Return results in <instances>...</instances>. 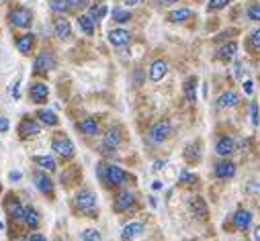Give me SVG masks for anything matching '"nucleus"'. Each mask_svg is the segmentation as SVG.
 Returning <instances> with one entry per match:
<instances>
[{"instance_id": "1", "label": "nucleus", "mask_w": 260, "mask_h": 241, "mask_svg": "<svg viewBox=\"0 0 260 241\" xmlns=\"http://www.w3.org/2000/svg\"><path fill=\"white\" fill-rule=\"evenodd\" d=\"M9 21L13 27H19V29H29L31 23H33V15L29 9L25 7H19V9H13L9 13Z\"/></svg>"}, {"instance_id": "2", "label": "nucleus", "mask_w": 260, "mask_h": 241, "mask_svg": "<svg viewBox=\"0 0 260 241\" xmlns=\"http://www.w3.org/2000/svg\"><path fill=\"white\" fill-rule=\"evenodd\" d=\"M74 205L80 213H92L96 209V196L90 190H80L74 198Z\"/></svg>"}, {"instance_id": "3", "label": "nucleus", "mask_w": 260, "mask_h": 241, "mask_svg": "<svg viewBox=\"0 0 260 241\" xmlns=\"http://www.w3.org/2000/svg\"><path fill=\"white\" fill-rule=\"evenodd\" d=\"M170 133H172V125L168 123V120H160V123H156V125L150 129L148 139H150L152 143H162V141H166V139L170 137Z\"/></svg>"}, {"instance_id": "4", "label": "nucleus", "mask_w": 260, "mask_h": 241, "mask_svg": "<svg viewBox=\"0 0 260 241\" xmlns=\"http://www.w3.org/2000/svg\"><path fill=\"white\" fill-rule=\"evenodd\" d=\"M53 68H55V57H53L49 51L39 53L37 59H35V64H33V70L39 72V74H47V72H51Z\"/></svg>"}, {"instance_id": "5", "label": "nucleus", "mask_w": 260, "mask_h": 241, "mask_svg": "<svg viewBox=\"0 0 260 241\" xmlns=\"http://www.w3.org/2000/svg\"><path fill=\"white\" fill-rule=\"evenodd\" d=\"M51 147H53V151H57L61 157H66V159H70V157L74 155V143H72L68 137H57V139H53V141H51Z\"/></svg>"}, {"instance_id": "6", "label": "nucleus", "mask_w": 260, "mask_h": 241, "mask_svg": "<svg viewBox=\"0 0 260 241\" xmlns=\"http://www.w3.org/2000/svg\"><path fill=\"white\" fill-rule=\"evenodd\" d=\"M127 180V174L119 166H107V184L109 186H123Z\"/></svg>"}, {"instance_id": "7", "label": "nucleus", "mask_w": 260, "mask_h": 241, "mask_svg": "<svg viewBox=\"0 0 260 241\" xmlns=\"http://www.w3.org/2000/svg\"><path fill=\"white\" fill-rule=\"evenodd\" d=\"M39 131H41V127H39L37 120H33V118H23L21 123H19V135H21L23 139L37 137Z\"/></svg>"}, {"instance_id": "8", "label": "nucleus", "mask_w": 260, "mask_h": 241, "mask_svg": "<svg viewBox=\"0 0 260 241\" xmlns=\"http://www.w3.org/2000/svg\"><path fill=\"white\" fill-rule=\"evenodd\" d=\"M144 231H146V227H144V223H129V225H125L123 227V231H121V241H136L138 237H142L144 235Z\"/></svg>"}, {"instance_id": "9", "label": "nucleus", "mask_w": 260, "mask_h": 241, "mask_svg": "<svg viewBox=\"0 0 260 241\" xmlns=\"http://www.w3.org/2000/svg\"><path fill=\"white\" fill-rule=\"evenodd\" d=\"M136 205V194L134 192H119L117 196H115V205H113V209L117 211V213H125V211H129Z\"/></svg>"}, {"instance_id": "10", "label": "nucleus", "mask_w": 260, "mask_h": 241, "mask_svg": "<svg viewBox=\"0 0 260 241\" xmlns=\"http://www.w3.org/2000/svg\"><path fill=\"white\" fill-rule=\"evenodd\" d=\"M109 43L115 47H125L132 43V33L125 29H113V31H109Z\"/></svg>"}, {"instance_id": "11", "label": "nucleus", "mask_w": 260, "mask_h": 241, "mask_svg": "<svg viewBox=\"0 0 260 241\" xmlns=\"http://www.w3.org/2000/svg\"><path fill=\"white\" fill-rule=\"evenodd\" d=\"M33 184H35V188L41 192V194H51L53 192V182H51V180L43 174V172H35L33 174Z\"/></svg>"}, {"instance_id": "12", "label": "nucleus", "mask_w": 260, "mask_h": 241, "mask_svg": "<svg viewBox=\"0 0 260 241\" xmlns=\"http://www.w3.org/2000/svg\"><path fill=\"white\" fill-rule=\"evenodd\" d=\"M47 96H49V90H47V86L43 84V82H35V84H31V88H29V98H31V102H45L47 100Z\"/></svg>"}, {"instance_id": "13", "label": "nucleus", "mask_w": 260, "mask_h": 241, "mask_svg": "<svg viewBox=\"0 0 260 241\" xmlns=\"http://www.w3.org/2000/svg\"><path fill=\"white\" fill-rule=\"evenodd\" d=\"M188 211L192 213L194 219H205L207 217V205H205V200L201 196H192L188 200Z\"/></svg>"}, {"instance_id": "14", "label": "nucleus", "mask_w": 260, "mask_h": 241, "mask_svg": "<svg viewBox=\"0 0 260 241\" xmlns=\"http://www.w3.org/2000/svg\"><path fill=\"white\" fill-rule=\"evenodd\" d=\"M166 74H168V64L164 59H156V62L150 66V80L152 82H160Z\"/></svg>"}, {"instance_id": "15", "label": "nucleus", "mask_w": 260, "mask_h": 241, "mask_svg": "<svg viewBox=\"0 0 260 241\" xmlns=\"http://www.w3.org/2000/svg\"><path fill=\"white\" fill-rule=\"evenodd\" d=\"M234 225H236V229H240V231L250 229V225H252V213H248V211H244V209H238V211L234 213Z\"/></svg>"}, {"instance_id": "16", "label": "nucleus", "mask_w": 260, "mask_h": 241, "mask_svg": "<svg viewBox=\"0 0 260 241\" xmlns=\"http://www.w3.org/2000/svg\"><path fill=\"white\" fill-rule=\"evenodd\" d=\"M215 151H217V155L228 157V155H232V153L236 151V141H234L232 137H221V139L215 143Z\"/></svg>"}, {"instance_id": "17", "label": "nucleus", "mask_w": 260, "mask_h": 241, "mask_svg": "<svg viewBox=\"0 0 260 241\" xmlns=\"http://www.w3.org/2000/svg\"><path fill=\"white\" fill-rule=\"evenodd\" d=\"M7 213H9V217H13V219H17V221H25L27 209L21 205V200L11 198V200L7 203Z\"/></svg>"}, {"instance_id": "18", "label": "nucleus", "mask_w": 260, "mask_h": 241, "mask_svg": "<svg viewBox=\"0 0 260 241\" xmlns=\"http://www.w3.org/2000/svg\"><path fill=\"white\" fill-rule=\"evenodd\" d=\"M53 29H55V33H57V37H59L61 41H66V39H70V37H72V27H70V21H66L63 17L55 19Z\"/></svg>"}, {"instance_id": "19", "label": "nucleus", "mask_w": 260, "mask_h": 241, "mask_svg": "<svg viewBox=\"0 0 260 241\" xmlns=\"http://www.w3.org/2000/svg\"><path fill=\"white\" fill-rule=\"evenodd\" d=\"M238 102H240L238 92L230 90V92H223V94L217 98V108H234V106H238Z\"/></svg>"}, {"instance_id": "20", "label": "nucleus", "mask_w": 260, "mask_h": 241, "mask_svg": "<svg viewBox=\"0 0 260 241\" xmlns=\"http://www.w3.org/2000/svg\"><path fill=\"white\" fill-rule=\"evenodd\" d=\"M215 176H217V178H223V180L234 178V176H236V166H234L232 162L223 159V162L215 164Z\"/></svg>"}, {"instance_id": "21", "label": "nucleus", "mask_w": 260, "mask_h": 241, "mask_svg": "<svg viewBox=\"0 0 260 241\" xmlns=\"http://www.w3.org/2000/svg\"><path fill=\"white\" fill-rule=\"evenodd\" d=\"M33 47H35V35L27 33V35H23V37L17 39V49H19L23 55H29V53L33 51Z\"/></svg>"}, {"instance_id": "22", "label": "nucleus", "mask_w": 260, "mask_h": 241, "mask_svg": "<svg viewBox=\"0 0 260 241\" xmlns=\"http://www.w3.org/2000/svg\"><path fill=\"white\" fill-rule=\"evenodd\" d=\"M78 131L82 135H99V123H96V118H84L78 123Z\"/></svg>"}, {"instance_id": "23", "label": "nucleus", "mask_w": 260, "mask_h": 241, "mask_svg": "<svg viewBox=\"0 0 260 241\" xmlns=\"http://www.w3.org/2000/svg\"><path fill=\"white\" fill-rule=\"evenodd\" d=\"M182 90H184V98L188 102H197V78H186Z\"/></svg>"}, {"instance_id": "24", "label": "nucleus", "mask_w": 260, "mask_h": 241, "mask_svg": "<svg viewBox=\"0 0 260 241\" xmlns=\"http://www.w3.org/2000/svg\"><path fill=\"white\" fill-rule=\"evenodd\" d=\"M119 143H121V131H119L117 127L109 129V131H107V135L103 137V145H107V147H113V149H117V147H119Z\"/></svg>"}, {"instance_id": "25", "label": "nucleus", "mask_w": 260, "mask_h": 241, "mask_svg": "<svg viewBox=\"0 0 260 241\" xmlns=\"http://www.w3.org/2000/svg\"><path fill=\"white\" fill-rule=\"evenodd\" d=\"M184 157H186V162H190V164H197V162L201 159V143H199V141H194V143L186 145V149H184Z\"/></svg>"}, {"instance_id": "26", "label": "nucleus", "mask_w": 260, "mask_h": 241, "mask_svg": "<svg viewBox=\"0 0 260 241\" xmlns=\"http://www.w3.org/2000/svg\"><path fill=\"white\" fill-rule=\"evenodd\" d=\"M236 51H238V43L236 41H230V43H225L223 47H219V51H217V57L219 59H234L236 57Z\"/></svg>"}, {"instance_id": "27", "label": "nucleus", "mask_w": 260, "mask_h": 241, "mask_svg": "<svg viewBox=\"0 0 260 241\" xmlns=\"http://www.w3.org/2000/svg\"><path fill=\"white\" fill-rule=\"evenodd\" d=\"M33 162H35L39 168L47 170V172H53V170L57 168V164H55V157H53V155H35V157H33Z\"/></svg>"}, {"instance_id": "28", "label": "nucleus", "mask_w": 260, "mask_h": 241, "mask_svg": "<svg viewBox=\"0 0 260 241\" xmlns=\"http://www.w3.org/2000/svg\"><path fill=\"white\" fill-rule=\"evenodd\" d=\"M37 120H41L43 125L55 127V125H57V114H55L53 110H47V108H43V110H39V112H37Z\"/></svg>"}, {"instance_id": "29", "label": "nucleus", "mask_w": 260, "mask_h": 241, "mask_svg": "<svg viewBox=\"0 0 260 241\" xmlns=\"http://www.w3.org/2000/svg\"><path fill=\"white\" fill-rule=\"evenodd\" d=\"M190 17H192V11L190 9H178V11H172L168 15V21L170 23H186Z\"/></svg>"}, {"instance_id": "30", "label": "nucleus", "mask_w": 260, "mask_h": 241, "mask_svg": "<svg viewBox=\"0 0 260 241\" xmlns=\"http://www.w3.org/2000/svg\"><path fill=\"white\" fill-rule=\"evenodd\" d=\"M78 25H80V29H82L86 35H92V33H94V19H92V15H82V17L78 19Z\"/></svg>"}, {"instance_id": "31", "label": "nucleus", "mask_w": 260, "mask_h": 241, "mask_svg": "<svg viewBox=\"0 0 260 241\" xmlns=\"http://www.w3.org/2000/svg\"><path fill=\"white\" fill-rule=\"evenodd\" d=\"M25 223H27V227L29 229H37V225H39V215H37V211L35 209H27V215H25Z\"/></svg>"}, {"instance_id": "32", "label": "nucleus", "mask_w": 260, "mask_h": 241, "mask_svg": "<svg viewBox=\"0 0 260 241\" xmlns=\"http://www.w3.org/2000/svg\"><path fill=\"white\" fill-rule=\"evenodd\" d=\"M51 11L59 13V15L68 13L70 11V0H51Z\"/></svg>"}, {"instance_id": "33", "label": "nucleus", "mask_w": 260, "mask_h": 241, "mask_svg": "<svg viewBox=\"0 0 260 241\" xmlns=\"http://www.w3.org/2000/svg\"><path fill=\"white\" fill-rule=\"evenodd\" d=\"M113 21L115 23H127V21H132V13L125 11V9H115L113 11Z\"/></svg>"}, {"instance_id": "34", "label": "nucleus", "mask_w": 260, "mask_h": 241, "mask_svg": "<svg viewBox=\"0 0 260 241\" xmlns=\"http://www.w3.org/2000/svg\"><path fill=\"white\" fill-rule=\"evenodd\" d=\"M248 45L254 49V51H260V29L252 31L250 37H248Z\"/></svg>"}, {"instance_id": "35", "label": "nucleus", "mask_w": 260, "mask_h": 241, "mask_svg": "<svg viewBox=\"0 0 260 241\" xmlns=\"http://www.w3.org/2000/svg\"><path fill=\"white\" fill-rule=\"evenodd\" d=\"M82 239H84V241H103V237H101V233H99L96 229H86V231L82 233Z\"/></svg>"}, {"instance_id": "36", "label": "nucleus", "mask_w": 260, "mask_h": 241, "mask_svg": "<svg viewBox=\"0 0 260 241\" xmlns=\"http://www.w3.org/2000/svg\"><path fill=\"white\" fill-rule=\"evenodd\" d=\"M197 182V176L190 174L188 170H182L180 172V184H194Z\"/></svg>"}, {"instance_id": "37", "label": "nucleus", "mask_w": 260, "mask_h": 241, "mask_svg": "<svg viewBox=\"0 0 260 241\" xmlns=\"http://www.w3.org/2000/svg\"><path fill=\"white\" fill-rule=\"evenodd\" d=\"M107 11H109V9H107V5H99L96 9H92V11H90V15H92V19H94V21H101V19H105Z\"/></svg>"}, {"instance_id": "38", "label": "nucleus", "mask_w": 260, "mask_h": 241, "mask_svg": "<svg viewBox=\"0 0 260 241\" xmlns=\"http://www.w3.org/2000/svg\"><path fill=\"white\" fill-rule=\"evenodd\" d=\"M248 19L250 21H260V5H250L248 7Z\"/></svg>"}, {"instance_id": "39", "label": "nucleus", "mask_w": 260, "mask_h": 241, "mask_svg": "<svg viewBox=\"0 0 260 241\" xmlns=\"http://www.w3.org/2000/svg\"><path fill=\"white\" fill-rule=\"evenodd\" d=\"M250 112H252V125L258 127L260 125V112H258V104L256 102L250 104Z\"/></svg>"}, {"instance_id": "40", "label": "nucleus", "mask_w": 260, "mask_h": 241, "mask_svg": "<svg viewBox=\"0 0 260 241\" xmlns=\"http://www.w3.org/2000/svg\"><path fill=\"white\" fill-rule=\"evenodd\" d=\"M232 0H209V11H219L223 7H228Z\"/></svg>"}, {"instance_id": "41", "label": "nucleus", "mask_w": 260, "mask_h": 241, "mask_svg": "<svg viewBox=\"0 0 260 241\" xmlns=\"http://www.w3.org/2000/svg\"><path fill=\"white\" fill-rule=\"evenodd\" d=\"M9 129H11L9 118H7V116H0V133H7Z\"/></svg>"}, {"instance_id": "42", "label": "nucleus", "mask_w": 260, "mask_h": 241, "mask_svg": "<svg viewBox=\"0 0 260 241\" xmlns=\"http://www.w3.org/2000/svg\"><path fill=\"white\" fill-rule=\"evenodd\" d=\"M70 5H72L74 9H84V7L88 5V0H70Z\"/></svg>"}, {"instance_id": "43", "label": "nucleus", "mask_w": 260, "mask_h": 241, "mask_svg": "<svg viewBox=\"0 0 260 241\" xmlns=\"http://www.w3.org/2000/svg\"><path fill=\"white\" fill-rule=\"evenodd\" d=\"M13 98L19 100L21 98V82H15V88H13Z\"/></svg>"}, {"instance_id": "44", "label": "nucleus", "mask_w": 260, "mask_h": 241, "mask_svg": "<svg viewBox=\"0 0 260 241\" xmlns=\"http://www.w3.org/2000/svg\"><path fill=\"white\" fill-rule=\"evenodd\" d=\"M244 92H246V94H252V92H254V84H252V80H246V82H244Z\"/></svg>"}, {"instance_id": "45", "label": "nucleus", "mask_w": 260, "mask_h": 241, "mask_svg": "<svg viewBox=\"0 0 260 241\" xmlns=\"http://www.w3.org/2000/svg\"><path fill=\"white\" fill-rule=\"evenodd\" d=\"M101 153H105V155H115V149H113V147L103 145V147H101Z\"/></svg>"}, {"instance_id": "46", "label": "nucleus", "mask_w": 260, "mask_h": 241, "mask_svg": "<svg viewBox=\"0 0 260 241\" xmlns=\"http://www.w3.org/2000/svg\"><path fill=\"white\" fill-rule=\"evenodd\" d=\"M29 241H47V239H45L41 233H33V235L29 237Z\"/></svg>"}, {"instance_id": "47", "label": "nucleus", "mask_w": 260, "mask_h": 241, "mask_svg": "<svg viewBox=\"0 0 260 241\" xmlns=\"http://www.w3.org/2000/svg\"><path fill=\"white\" fill-rule=\"evenodd\" d=\"M9 178H11V182H19V180H21V174H19V172H11Z\"/></svg>"}, {"instance_id": "48", "label": "nucleus", "mask_w": 260, "mask_h": 241, "mask_svg": "<svg viewBox=\"0 0 260 241\" xmlns=\"http://www.w3.org/2000/svg\"><path fill=\"white\" fill-rule=\"evenodd\" d=\"M140 3H142V0H125L127 7H136V5H140Z\"/></svg>"}, {"instance_id": "49", "label": "nucleus", "mask_w": 260, "mask_h": 241, "mask_svg": "<svg viewBox=\"0 0 260 241\" xmlns=\"http://www.w3.org/2000/svg\"><path fill=\"white\" fill-rule=\"evenodd\" d=\"M240 76H242V64L238 62V64H236V78H240Z\"/></svg>"}, {"instance_id": "50", "label": "nucleus", "mask_w": 260, "mask_h": 241, "mask_svg": "<svg viewBox=\"0 0 260 241\" xmlns=\"http://www.w3.org/2000/svg\"><path fill=\"white\" fill-rule=\"evenodd\" d=\"M254 241H260V225L254 229Z\"/></svg>"}, {"instance_id": "51", "label": "nucleus", "mask_w": 260, "mask_h": 241, "mask_svg": "<svg viewBox=\"0 0 260 241\" xmlns=\"http://www.w3.org/2000/svg\"><path fill=\"white\" fill-rule=\"evenodd\" d=\"M152 186H154V190H160V188H162V182H158V180H156V182H154Z\"/></svg>"}, {"instance_id": "52", "label": "nucleus", "mask_w": 260, "mask_h": 241, "mask_svg": "<svg viewBox=\"0 0 260 241\" xmlns=\"http://www.w3.org/2000/svg\"><path fill=\"white\" fill-rule=\"evenodd\" d=\"M162 166H164V162H156V164H154V168H152V170H160V168H162Z\"/></svg>"}, {"instance_id": "53", "label": "nucleus", "mask_w": 260, "mask_h": 241, "mask_svg": "<svg viewBox=\"0 0 260 241\" xmlns=\"http://www.w3.org/2000/svg\"><path fill=\"white\" fill-rule=\"evenodd\" d=\"M174 3H178V0H162V5H174Z\"/></svg>"}, {"instance_id": "54", "label": "nucleus", "mask_w": 260, "mask_h": 241, "mask_svg": "<svg viewBox=\"0 0 260 241\" xmlns=\"http://www.w3.org/2000/svg\"><path fill=\"white\" fill-rule=\"evenodd\" d=\"M0 229H3V223H0Z\"/></svg>"}]
</instances>
